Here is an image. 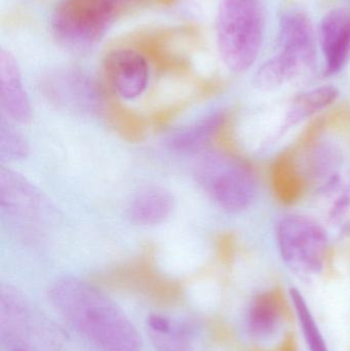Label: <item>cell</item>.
Listing matches in <instances>:
<instances>
[{
  "label": "cell",
  "mask_w": 350,
  "mask_h": 351,
  "mask_svg": "<svg viewBox=\"0 0 350 351\" xmlns=\"http://www.w3.org/2000/svg\"><path fill=\"white\" fill-rule=\"evenodd\" d=\"M338 96V88L332 84L316 86L300 93L281 115L277 139L334 104Z\"/></svg>",
  "instance_id": "cell-14"
},
{
  "label": "cell",
  "mask_w": 350,
  "mask_h": 351,
  "mask_svg": "<svg viewBox=\"0 0 350 351\" xmlns=\"http://www.w3.org/2000/svg\"><path fill=\"white\" fill-rule=\"evenodd\" d=\"M49 298L60 315L98 350L141 351L135 325L98 287L68 276L51 286Z\"/></svg>",
  "instance_id": "cell-1"
},
{
  "label": "cell",
  "mask_w": 350,
  "mask_h": 351,
  "mask_svg": "<svg viewBox=\"0 0 350 351\" xmlns=\"http://www.w3.org/2000/svg\"><path fill=\"white\" fill-rule=\"evenodd\" d=\"M0 206L20 220H43L49 213L47 198L23 176L8 169L0 171Z\"/></svg>",
  "instance_id": "cell-8"
},
{
  "label": "cell",
  "mask_w": 350,
  "mask_h": 351,
  "mask_svg": "<svg viewBox=\"0 0 350 351\" xmlns=\"http://www.w3.org/2000/svg\"><path fill=\"white\" fill-rule=\"evenodd\" d=\"M0 104L12 121L27 123L32 117V109L23 86L18 63L12 53L0 51Z\"/></svg>",
  "instance_id": "cell-13"
},
{
  "label": "cell",
  "mask_w": 350,
  "mask_h": 351,
  "mask_svg": "<svg viewBox=\"0 0 350 351\" xmlns=\"http://www.w3.org/2000/svg\"><path fill=\"white\" fill-rule=\"evenodd\" d=\"M318 45L328 75L342 71L350 58V10L333 8L323 16L316 29Z\"/></svg>",
  "instance_id": "cell-9"
},
{
  "label": "cell",
  "mask_w": 350,
  "mask_h": 351,
  "mask_svg": "<svg viewBox=\"0 0 350 351\" xmlns=\"http://www.w3.org/2000/svg\"><path fill=\"white\" fill-rule=\"evenodd\" d=\"M12 351H28L25 350H12Z\"/></svg>",
  "instance_id": "cell-20"
},
{
  "label": "cell",
  "mask_w": 350,
  "mask_h": 351,
  "mask_svg": "<svg viewBox=\"0 0 350 351\" xmlns=\"http://www.w3.org/2000/svg\"><path fill=\"white\" fill-rule=\"evenodd\" d=\"M1 341L14 350L53 348L59 346L60 333L47 323L18 290L2 286L0 290Z\"/></svg>",
  "instance_id": "cell-7"
},
{
  "label": "cell",
  "mask_w": 350,
  "mask_h": 351,
  "mask_svg": "<svg viewBox=\"0 0 350 351\" xmlns=\"http://www.w3.org/2000/svg\"><path fill=\"white\" fill-rule=\"evenodd\" d=\"M279 49L255 72L253 84L260 92H275L316 66L318 37L312 21L301 12H289L279 21Z\"/></svg>",
  "instance_id": "cell-2"
},
{
  "label": "cell",
  "mask_w": 350,
  "mask_h": 351,
  "mask_svg": "<svg viewBox=\"0 0 350 351\" xmlns=\"http://www.w3.org/2000/svg\"><path fill=\"white\" fill-rule=\"evenodd\" d=\"M225 115L221 111L209 113L187 127L173 132L166 138V145L179 154H197L205 152L223 127Z\"/></svg>",
  "instance_id": "cell-15"
},
{
  "label": "cell",
  "mask_w": 350,
  "mask_h": 351,
  "mask_svg": "<svg viewBox=\"0 0 350 351\" xmlns=\"http://www.w3.org/2000/svg\"><path fill=\"white\" fill-rule=\"evenodd\" d=\"M29 154L28 143L10 125L2 123L0 127V154L8 160H21Z\"/></svg>",
  "instance_id": "cell-18"
},
{
  "label": "cell",
  "mask_w": 350,
  "mask_h": 351,
  "mask_svg": "<svg viewBox=\"0 0 350 351\" xmlns=\"http://www.w3.org/2000/svg\"><path fill=\"white\" fill-rule=\"evenodd\" d=\"M47 95L58 106L79 114H92L101 108V93L84 76L67 73L53 76L47 84Z\"/></svg>",
  "instance_id": "cell-11"
},
{
  "label": "cell",
  "mask_w": 350,
  "mask_h": 351,
  "mask_svg": "<svg viewBox=\"0 0 350 351\" xmlns=\"http://www.w3.org/2000/svg\"><path fill=\"white\" fill-rule=\"evenodd\" d=\"M116 8L112 0H62L51 16L53 36L68 49H88L108 31Z\"/></svg>",
  "instance_id": "cell-6"
},
{
  "label": "cell",
  "mask_w": 350,
  "mask_h": 351,
  "mask_svg": "<svg viewBox=\"0 0 350 351\" xmlns=\"http://www.w3.org/2000/svg\"><path fill=\"white\" fill-rule=\"evenodd\" d=\"M292 308L301 330L302 337L310 351H330L322 331L314 319L310 305L306 302L302 293L297 288L289 290Z\"/></svg>",
  "instance_id": "cell-17"
},
{
  "label": "cell",
  "mask_w": 350,
  "mask_h": 351,
  "mask_svg": "<svg viewBox=\"0 0 350 351\" xmlns=\"http://www.w3.org/2000/svg\"><path fill=\"white\" fill-rule=\"evenodd\" d=\"M265 12L261 0H221L216 19L220 57L236 73L248 71L264 43Z\"/></svg>",
  "instance_id": "cell-3"
},
{
  "label": "cell",
  "mask_w": 350,
  "mask_h": 351,
  "mask_svg": "<svg viewBox=\"0 0 350 351\" xmlns=\"http://www.w3.org/2000/svg\"><path fill=\"white\" fill-rule=\"evenodd\" d=\"M277 247L290 271L301 278H314L324 269L329 239L324 227L302 214H289L277 223Z\"/></svg>",
  "instance_id": "cell-5"
},
{
  "label": "cell",
  "mask_w": 350,
  "mask_h": 351,
  "mask_svg": "<svg viewBox=\"0 0 350 351\" xmlns=\"http://www.w3.org/2000/svg\"><path fill=\"white\" fill-rule=\"evenodd\" d=\"M174 202L170 191L158 186H150L132 197L127 206V216L140 226H155L170 217Z\"/></svg>",
  "instance_id": "cell-16"
},
{
  "label": "cell",
  "mask_w": 350,
  "mask_h": 351,
  "mask_svg": "<svg viewBox=\"0 0 350 351\" xmlns=\"http://www.w3.org/2000/svg\"><path fill=\"white\" fill-rule=\"evenodd\" d=\"M105 69L115 92L125 100L141 96L147 88L149 67L143 56L129 49L109 53Z\"/></svg>",
  "instance_id": "cell-10"
},
{
  "label": "cell",
  "mask_w": 350,
  "mask_h": 351,
  "mask_svg": "<svg viewBox=\"0 0 350 351\" xmlns=\"http://www.w3.org/2000/svg\"><path fill=\"white\" fill-rule=\"evenodd\" d=\"M195 177L219 208L232 214L248 210L257 195V179L240 158L222 152L201 154L195 165Z\"/></svg>",
  "instance_id": "cell-4"
},
{
  "label": "cell",
  "mask_w": 350,
  "mask_h": 351,
  "mask_svg": "<svg viewBox=\"0 0 350 351\" xmlns=\"http://www.w3.org/2000/svg\"><path fill=\"white\" fill-rule=\"evenodd\" d=\"M286 307L277 295L271 292L257 295L245 313V329L256 343H267L279 335L285 324Z\"/></svg>",
  "instance_id": "cell-12"
},
{
  "label": "cell",
  "mask_w": 350,
  "mask_h": 351,
  "mask_svg": "<svg viewBox=\"0 0 350 351\" xmlns=\"http://www.w3.org/2000/svg\"><path fill=\"white\" fill-rule=\"evenodd\" d=\"M113 2H114L115 4H116L117 6L119 5V4L123 3V2L125 1H129V0H112Z\"/></svg>",
  "instance_id": "cell-19"
}]
</instances>
